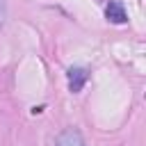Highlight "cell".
<instances>
[{"label":"cell","instance_id":"obj_1","mask_svg":"<svg viewBox=\"0 0 146 146\" xmlns=\"http://www.w3.org/2000/svg\"><path fill=\"white\" fill-rule=\"evenodd\" d=\"M55 146H87V144H84L82 135H80L75 128H66V130H62V132L57 135Z\"/></svg>","mask_w":146,"mask_h":146},{"label":"cell","instance_id":"obj_2","mask_svg":"<svg viewBox=\"0 0 146 146\" xmlns=\"http://www.w3.org/2000/svg\"><path fill=\"white\" fill-rule=\"evenodd\" d=\"M84 82H87V71L84 68H71L68 71V89L73 94H78L84 87Z\"/></svg>","mask_w":146,"mask_h":146},{"label":"cell","instance_id":"obj_3","mask_svg":"<svg viewBox=\"0 0 146 146\" xmlns=\"http://www.w3.org/2000/svg\"><path fill=\"white\" fill-rule=\"evenodd\" d=\"M105 16L112 21V23H125V9H123V5L121 2H116V0H112L107 7H105Z\"/></svg>","mask_w":146,"mask_h":146},{"label":"cell","instance_id":"obj_4","mask_svg":"<svg viewBox=\"0 0 146 146\" xmlns=\"http://www.w3.org/2000/svg\"><path fill=\"white\" fill-rule=\"evenodd\" d=\"M5 21V0H0V23Z\"/></svg>","mask_w":146,"mask_h":146}]
</instances>
